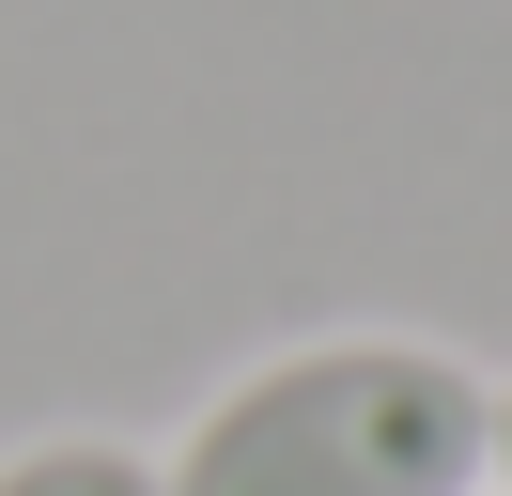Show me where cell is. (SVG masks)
<instances>
[{
  "mask_svg": "<svg viewBox=\"0 0 512 496\" xmlns=\"http://www.w3.org/2000/svg\"><path fill=\"white\" fill-rule=\"evenodd\" d=\"M0 496H171L140 434H16L0 450Z\"/></svg>",
  "mask_w": 512,
  "mask_h": 496,
  "instance_id": "cell-2",
  "label": "cell"
},
{
  "mask_svg": "<svg viewBox=\"0 0 512 496\" xmlns=\"http://www.w3.org/2000/svg\"><path fill=\"white\" fill-rule=\"evenodd\" d=\"M481 496H512V372H497V434H481Z\"/></svg>",
  "mask_w": 512,
  "mask_h": 496,
  "instance_id": "cell-3",
  "label": "cell"
},
{
  "mask_svg": "<svg viewBox=\"0 0 512 496\" xmlns=\"http://www.w3.org/2000/svg\"><path fill=\"white\" fill-rule=\"evenodd\" d=\"M497 372H466L419 326H311L187 403L156 450L171 496H481Z\"/></svg>",
  "mask_w": 512,
  "mask_h": 496,
  "instance_id": "cell-1",
  "label": "cell"
}]
</instances>
